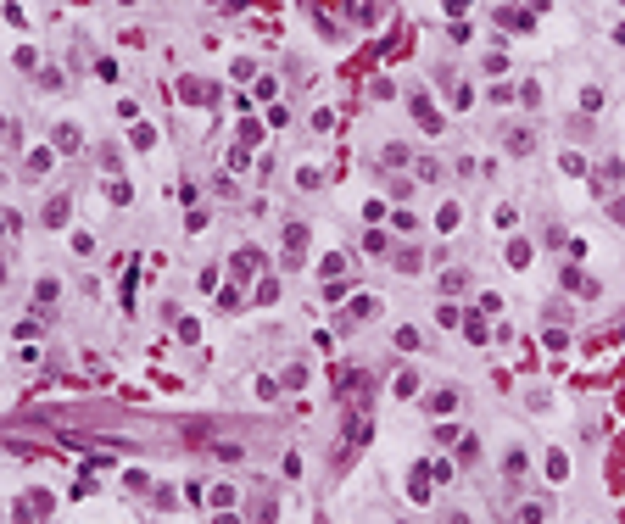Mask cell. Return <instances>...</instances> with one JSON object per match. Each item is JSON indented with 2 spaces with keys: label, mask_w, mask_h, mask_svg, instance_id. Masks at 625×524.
I'll list each match as a JSON object with an SVG mask.
<instances>
[{
  "label": "cell",
  "mask_w": 625,
  "mask_h": 524,
  "mask_svg": "<svg viewBox=\"0 0 625 524\" xmlns=\"http://www.w3.org/2000/svg\"><path fill=\"white\" fill-rule=\"evenodd\" d=\"M51 151H28V173H23V179H45V173H51Z\"/></svg>",
  "instance_id": "1"
},
{
  "label": "cell",
  "mask_w": 625,
  "mask_h": 524,
  "mask_svg": "<svg viewBox=\"0 0 625 524\" xmlns=\"http://www.w3.org/2000/svg\"><path fill=\"white\" fill-rule=\"evenodd\" d=\"M257 268H263V257H257V251H235V279L257 274Z\"/></svg>",
  "instance_id": "2"
},
{
  "label": "cell",
  "mask_w": 625,
  "mask_h": 524,
  "mask_svg": "<svg viewBox=\"0 0 625 524\" xmlns=\"http://www.w3.org/2000/svg\"><path fill=\"white\" fill-rule=\"evenodd\" d=\"M45 224H51V229H62V224H67V195H56V201L45 206Z\"/></svg>",
  "instance_id": "3"
},
{
  "label": "cell",
  "mask_w": 625,
  "mask_h": 524,
  "mask_svg": "<svg viewBox=\"0 0 625 524\" xmlns=\"http://www.w3.org/2000/svg\"><path fill=\"white\" fill-rule=\"evenodd\" d=\"M458 407V390H436V396H430V413H452Z\"/></svg>",
  "instance_id": "4"
},
{
  "label": "cell",
  "mask_w": 625,
  "mask_h": 524,
  "mask_svg": "<svg viewBox=\"0 0 625 524\" xmlns=\"http://www.w3.org/2000/svg\"><path fill=\"white\" fill-rule=\"evenodd\" d=\"M419 262H425V257L413 251V246H408V251H397V268H402V274H419Z\"/></svg>",
  "instance_id": "5"
},
{
  "label": "cell",
  "mask_w": 625,
  "mask_h": 524,
  "mask_svg": "<svg viewBox=\"0 0 625 524\" xmlns=\"http://www.w3.org/2000/svg\"><path fill=\"white\" fill-rule=\"evenodd\" d=\"M374 313H380V301H374V296H357V301H352V318H374Z\"/></svg>",
  "instance_id": "6"
},
{
  "label": "cell",
  "mask_w": 625,
  "mask_h": 524,
  "mask_svg": "<svg viewBox=\"0 0 625 524\" xmlns=\"http://www.w3.org/2000/svg\"><path fill=\"white\" fill-rule=\"evenodd\" d=\"M56 290H62L56 279H39V285H34V301H39V307H45V301H56Z\"/></svg>",
  "instance_id": "7"
},
{
  "label": "cell",
  "mask_w": 625,
  "mask_h": 524,
  "mask_svg": "<svg viewBox=\"0 0 625 524\" xmlns=\"http://www.w3.org/2000/svg\"><path fill=\"white\" fill-rule=\"evenodd\" d=\"M56 145H62V151H78V128H73V123L56 128Z\"/></svg>",
  "instance_id": "8"
},
{
  "label": "cell",
  "mask_w": 625,
  "mask_h": 524,
  "mask_svg": "<svg viewBox=\"0 0 625 524\" xmlns=\"http://www.w3.org/2000/svg\"><path fill=\"white\" fill-rule=\"evenodd\" d=\"M508 262H514V268H525V262H530V240H514V246H508Z\"/></svg>",
  "instance_id": "9"
},
{
  "label": "cell",
  "mask_w": 625,
  "mask_h": 524,
  "mask_svg": "<svg viewBox=\"0 0 625 524\" xmlns=\"http://www.w3.org/2000/svg\"><path fill=\"white\" fill-rule=\"evenodd\" d=\"M458 217H464V212H458V206H452V201H447V206H441V212H436V224H441V229H458Z\"/></svg>",
  "instance_id": "10"
},
{
  "label": "cell",
  "mask_w": 625,
  "mask_h": 524,
  "mask_svg": "<svg viewBox=\"0 0 625 524\" xmlns=\"http://www.w3.org/2000/svg\"><path fill=\"white\" fill-rule=\"evenodd\" d=\"M436 324H441V329H452V324H458V307H447V301H441V307H436Z\"/></svg>",
  "instance_id": "11"
},
{
  "label": "cell",
  "mask_w": 625,
  "mask_h": 524,
  "mask_svg": "<svg viewBox=\"0 0 625 524\" xmlns=\"http://www.w3.org/2000/svg\"><path fill=\"white\" fill-rule=\"evenodd\" d=\"M609 217H614V224H625V201H609Z\"/></svg>",
  "instance_id": "12"
},
{
  "label": "cell",
  "mask_w": 625,
  "mask_h": 524,
  "mask_svg": "<svg viewBox=\"0 0 625 524\" xmlns=\"http://www.w3.org/2000/svg\"><path fill=\"white\" fill-rule=\"evenodd\" d=\"M213 524H240V519H229V513H218V519H213Z\"/></svg>",
  "instance_id": "13"
},
{
  "label": "cell",
  "mask_w": 625,
  "mask_h": 524,
  "mask_svg": "<svg viewBox=\"0 0 625 524\" xmlns=\"http://www.w3.org/2000/svg\"><path fill=\"white\" fill-rule=\"evenodd\" d=\"M0 279H6V262H0Z\"/></svg>",
  "instance_id": "14"
},
{
  "label": "cell",
  "mask_w": 625,
  "mask_h": 524,
  "mask_svg": "<svg viewBox=\"0 0 625 524\" xmlns=\"http://www.w3.org/2000/svg\"><path fill=\"white\" fill-rule=\"evenodd\" d=\"M0 128H6V123H0Z\"/></svg>",
  "instance_id": "15"
}]
</instances>
